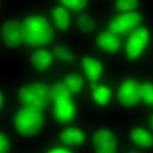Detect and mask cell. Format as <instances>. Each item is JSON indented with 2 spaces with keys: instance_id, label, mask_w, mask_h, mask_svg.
I'll list each match as a JSON object with an SVG mask.
<instances>
[{
  "instance_id": "6da1fadb",
  "label": "cell",
  "mask_w": 153,
  "mask_h": 153,
  "mask_svg": "<svg viewBox=\"0 0 153 153\" xmlns=\"http://www.w3.org/2000/svg\"><path fill=\"white\" fill-rule=\"evenodd\" d=\"M23 40L33 46L48 44L53 37V31L45 19L41 16L27 18L22 25Z\"/></svg>"
},
{
  "instance_id": "7a4b0ae2",
  "label": "cell",
  "mask_w": 153,
  "mask_h": 153,
  "mask_svg": "<svg viewBox=\"0 0 153 153\" xmlns=\"http://www.w3.org/2000/svg\"><path fill=\"white\" fill-rule=\"evenodd\" d=\"M43 123L44 118L40 110L26 106L17 112L14 119L17 130L27 136L38 133Z\"/></svg>"
},
{
  "instance_id": "3957f363",
  "label": "cell",
  "mask_w": 153,
  "mask_h": 153,
  "mask_svg": "<svg viewBox=\"0 0 153 153\" xmlns=\"http://www.w3.org/2000/svg\"><path fill=\"white\" fill-rule=\"evenodd\" d=\"M19 99L26 107L38 110L43 109L47 104L50 90L44 84L36 82L23 87L19 91Z\"/></svg>"
},
{
  "instance_id": "277c9868",
  "label": "cell",
  "mask_w": 153,
  "mask_h": 153,
  "mask_svg": "<svg viewBox=\"0 0 153 153\" xmlns=\"http://www.w3.org/2000/svg\"><path fill=\"white\" fill-rule=\"evenodd\" d=\"M149 32L145 27L136 29L128 36L126 46V52L129 59L139 57L148 45Z\"/></svg>"
},
{
  "instance_id": "5b68a950",
  "label": "cell",
  "mask_w": 153,
  "mask_h": 153,
  "mask_svg": "<svg viewBox=\"0 0 153 153\" xmlns=\"http://www.w3.org/2000/svg\"><path fill=\"white\" fill-rule=\"evenodd\" d=\"M118 95L120 102L123 105L133 107L140 99V85L133 79H127L120 85Z\"/></svg>"
},
{
  "instance_id": "8992f818",
  "label": "cell",
  "mask_w": 153,
  "mask_h": 153,
  "mask_svg": "<svg viewBox=\"0 0 153 153\" xmlns=\"http://www.w3.org/2000/svg\"><path fill=\"white\" fill-rule=\"evenodd\" d=\"M141 21V16L135 12H127L114 19L109 25V31L115 33H125L135 27Z\"/></svg>"
},
{
  "instance_id": "52a82bcc",
  "label": "cell",
  "mask_w": 153,
  "mask_h": 153,
  "mask_svg": "<svg viewBox=\"0 0 153 153\" xmlns=\"http://www.w3.org/2000/svg\"><path fill=\"white\" fill-rule=\"evenodd\" d=\"M93 143L97 152L112 153L116 151L117 142L111 131L107 128L97 130L93 137Z\"/></svg>"
},
{
  "instance_id": "ba28073f",
  "label": "cell",
  "mask_w": 153,
  "mask_h": 153,
  "mask_svg": "<svg viewBox=\"0 0 153 153\" xmlns=\"http://www.w3.org/2000/svg\"><path fill=\"white\" fill-rule=\"evenodd\" d=\"M2 35L8 46L16 47L23 40V26L17 21H7L2 26Z\"/></svg>"
},
{
  "instance_id": "9c48e42d",
  "label": "cell",
  "mask_w": 153,
  "mask_h": 153,
  "mask_svg": "<svg viewBox=\"0 0 153 153\" xmlns=\"http://www.w3.org/2000/svg\"><path fill=\"white\" fill-rule=\"evenodd\" d=\"M54 114L60 122L67 123L71 121L75 114V108L71 99H66L55 102Z\"/></svg>"
},
{
  "instance_id": "30bf717a",
  "label": "cell",
  "mask_w": 153,
  "mask_h": 153,
  "mask_svg": "<svg viewBox=\"0 0 153 153\" xmlns=\"http://www.w3.org/2000/svg\"><path fill=\"white\" fill-rule=\"evenodd\" d=\"M97 43L102 50L114 53L118 51L120 47V41L115 33L108 31L99 34L97 39Z\"/></svg>"
},
{
  "instance_id": "8fae6325",
  "label": "cell",
  "mask_w": 153,
  "mask_h": 153,
  "mask_svg": "<svg viewBox=\"0 0 153 153\" xmlns=\"http://www.w3.org/2000/svg\"><path fill=\"white\" fill-rule=\"evenodd\" d=\"M82 66L87 78L91 81H97L102 72V66L96 59L86 57L82 59Z\"/></svg>"
},
{
  "instance_id": "7c38bea8",
  "label": "cell",
  "mask_w": 153,
  "mask_h": 153,
  "mask_svg": "<svg viewBox=\"0 0 153 153\" xmlns=\"http://www.w3.org/2000/svg\"><path fill=\"white\" fill-rule=\"evenodd\" d=\"M62 141L67 145H80L85 140L84 133L80 129L75 127H69L65 129L60 134Z\"/></svg>"
},
{
  "instance_id": "4fadbf2b",
  "label": "cell",
  "mask_w": 153,
  "mask_h": 153,
  "mask_svg": "<svg viewBox=\"0 0 153 153\" xmlns=\"http://www.w3.org/2000/svg\"><path fill=\"white\" fill-rule=\"evenodd\" d=\"M53 61L52 54L47 50L39 49L34 52L32 56V63L38 70H45L48 68Z\"/></svg>"
},
{
  "instance_id": "5bb4252c",
  "label": "cell",
  "mask_w": 153,
  "mask_h": 153,
  "mask_svg": "<svg viewBox=\"0 0 153 153\" xmlns=\"http://www.w3.org/2000/svg\"><path fill=\"white\" fill-rule=\"evenodd\" d=\"M132 140L142 147H150L153 145V137L146 130L142 128H135L130 133Z\"/></svg>"
},
{
  "instance_id": "9a60e30c",
  "label": "cell",
  "mask_w": 153,
  "mask_h": 153,
  "mask_svg": "<svg viewBox=\"0 0 153 153\" xmlns=\"http://www.w3.org/2000/svg\"><path fill=\"white\" fill-rule=\"evenodd\" d=\"M52 16L57 27L61 30L67 29L70 25V16L68 11L62 7H56L52 11Z\"/></svg>"
},
{
  "instance_id": "2e32d148",
  "label": "cell",
  "mask_w": 153,
  "mask_h": 153,
  "mask_svg": "<svg viewBox=\"0 0 153 153\" xmlns=\"http://www.w3.org/2000/svg\"><path fill=\"white\" fill-rule=\"evenodd\" d=\"M93 97L95 102L101 105L106 104L111 98V91L105 85L93 86Z\"/></svg>"
},
{
  "instance_id": "e0dca14e",
  "label": "cell",
  "mask_w": 153,
  "mask_h": 153,
  "mask_svg": "<svg viewBox=\"0 0 153 153\" xmlns=\"http://www.w3.org/2000/svg\"><path fill=\"white\" fill-rule=\"evenodd\" d=\"M63 83L71 93L79 92L84 85L82 78L79 75L74 74L66 76Z\"/></svg>"
},
{
  "instance_id": "ac0fdd59",
  "label": "cell",
  "mask_w": 153,
  "mask_h": 153,
  "mask_svg": "<svg viewBox=\"0 0 153 153\" xmlns=\"http://www.w3.org/2000/svg\"><path fill=\"white\" fill-rule=\"evenodd\" d=\"M71 93L66 88L64 83H58L50 90V96L54 102L63 99H71Z\"/></svg>"
},
{
  "instance_id": "d6986e66",
  "label": "cell",
  "mask_w": 153,
  "mask_h": 153,
  "mask_svg": "<svg viewBox=\"0 0 153 153\" xmlns=\"http://www.w3.org/2000/svg\"><path fill=\"white\" fill-rule=\"evenodd\" d=\"M140 99L149 105H153V84L150 82H144L140 85Z\"/></svg>"
},
{
  "instance_id": "ffe728a7",
  "label": "cell",
  "mask_w": 153,
  "mask_h": 153,
  "mask_svg": "<svg viewBox=\"0 0 153 153\" xmlns=\"http://www.w3.org/2000/svg\"><path fill=\"white\" fill-rule=\"evenodd\" d=\"M76 22L78 27L84 32L91 31L94 27L93 19L87 14H83L79 16Z\"/></svg>"
},
{
  "instance_id": "44dd1931",
  "label": "cell",
  "mask_w": 153,
  "mask_h": 153,
  "mask_svg": "<svg viewBox=\"0 0 153 153\" xmlns=\"http://www.w3.org/2000/svg\"><path fill=\"white\" fill-rule=\"evenodd\" d=\"M54 54L57 59L63 62H70L74 59V55L72 52L63 46L56 47L54 50Z\"/></svg>"
},
{
  "instance_id": "7402d4cb",
  "label": "cell",
  "mask_w": 153,
  "mask_h": 153,
  "mask_svg": "<svg viewBox=\"0 0 153 153\" xmlns=\"http://www.w3.org/2000/svg\"><path fill=\"white\" fill-rule=\"evenodd\" d=\"M137 0H117L116 7L121 11L127 13L134 10L137 5Z\"/></svg>"
},
{
  "instance_id": "603a6c76",
  "label": "cell",
  "mask_w": 153,
  "mask_h": 153,
  "mask_svg": "<svg viewBox=\"0 0 153 153\" xmlns=\"http://www.w3.org/2000/svg\"><path fill=\"white\" fill-rule=\"evenodd\" d=\"M60 1L65 7L75 11L83 9L87 4V0H60Z\"/></svg>"
},
{
  "instance_id": "cb8c5ba5",
  "label": "cell",
  "mask_w": 153,
  "mask_h": 153,
  "mask_svg": "<svg viewBox=\"0 0 153 153\" xmlns=\"http://www.w3.org/2000/svg\"><path fill=\"white\" fill-rule=\"evenodd\" d=\"M9 147V142L6 136L0 133V153L7 151Z\"/></svg>"
},
{
  "instance_id": "d4e9b609",
  "label": "cell",
  "mask_w": 153,
  "mask_h": 153,
  "mask_svg": "<svg viewBox=\"0 0 153 153\" xmlns=\"http://www.w3.org/2000/svg\"><path fill=\"white\" fill-rule=\"evenodd\" d=\"M51 152H58V153H66L69 152V151L66 148L62 146H57L53 148L52 150L50 151Z\"/></svg>"
},
{
  "instance_id": "484cf974",
  "label": "cell",
  "mask_w": 153,
  "mask_h": 153,
  "mask_svg": "<svg viewBox=\"0 0 153 153\" xmlns=\"http://www.w3.org/2000/svg\"><path fill=\"white\" fill-rule=\"evenodd\" d=\"M3 104V96L2 93L0 92V109L2 106Z\"/></svg>"
},
{
  "instance_id": "4316f807",
  "label": "cell",
  "mask_w": 153,
  "mask_h": 153,
  "mask_svg": "<svg viewBox=\"0 0 153 153\" xmlns=\"http://www.w3.org/2000/svg\"><path fill=\"white\" fill-rule=\"evenodd\" d=\"M151 125H152V127H153V115H152V117H151Z\"/></svg>"
},
{
  "instance_id": "83f0119b",
  "label": "cell",
  "mask_w": 153,
  "mask_h": 153,
  "mask_svg": "<svg viewBox=\"0 0 153 153\" xmlns=\"http://www.w3.org/2000/svg\"><path fill=\"white\" fill-rule=\"evenodd\" d=\"M0 1H1V0H0Z\"/></svg>"
}]
</instances>
